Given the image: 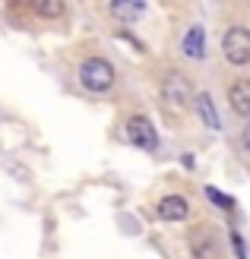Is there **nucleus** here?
<instances>
[{"instance_id":"obj_1","label":"nucleus","mask_w":250,"mask_h":259,"mask_svg":"<svg viewBox=\"0 0 250 259\" xmlns=\"http://www.w3.org/2000/svg\"><path fill=\"white\" fill-rule=\"evenodd\" d=\"M114 67L104 57H89L80 63V82L89 89V92H108L114 85Z\"/></svg>"},{"instance_id":"obj_2","label":"nucleus","mask_w":250,"mask_h":259,"mask_svg":"<svg viewBox=\"0 0 250 259\" xmlns=\"http://www.w3.org/2000/svg\"><path fill=\"white\" fill-rule=\"evenodd\" d=\"M193 101V89H190V82H187V76L184 73H168L165 79H162V105H165V111H174V114H181L184 108H187Z\"/></svg>"},{"instance_id":"obj_3","label":"nucleus","mask_w":250,"mask_h":259,"mask_svg":"<svg viewBox=\"0 0 250 259\" xmlns=\"http://www.w3.org/2000/svg\"><path fill=\"white\" fill-rule=\"evenodd\" d=\"M187 247L193 253V259H219L222 256V240L216 234L212 225H196L187 234Z\"/></svg>"},{"instance_id":"obj_4","label":"nucleus","mask_w":250,"mask_h":259,"mask_svg":"<svg viewBox=\"0 0 250 259\" xmlns=\"http://www.w3.org/2000/svg\"><path fill=\"white\" fill-rule=\"evenodd\" d=\"M222 54H225L228 63L234 67H247L250 63V29L244 25H231L222 38Z\"/></svg>"},{"instance_id":"obj_5","label":"nucleus","mask_w":250,"mask_h":259,"mask_svg":"<svg viewBox=\"0 0 250 259\" xmlns=\"http://www.w3.org/2000/svg\"><path fill=\"white\" fill-rule=\"evenodd\" d=\"M124 133H127V139L133 142V146H139L142 152H155V146H159V133H155L152 120H149V117H139V114L127 120Z\"/></svg>"},{"instance_id":"obj_6","label":"nucleus","mask_w":250,"mask_h":259,"mask_svg":"<svg viewBox=\"0 0 250 259\" xmlns=\"http://www.w3.org/2000/svg\"><path fill=\"white\" fill-rule=\"evenodd\" d=\"M155 212H159V218H165V222H184V218L190 215V202L184 199L181 193H168V196L159 199Z\"/></svg>"},{"instance_id":"obj_7","label":"nucleus","mask_w":250,"mask_h":259,"mask_svg":"<svg viewBox=\"0 0 250 259\" xmlns=\"http://www.w3.org/2000/svg\"><path fill=\"white\" fill-rule=\"evenodd\" d=\"M228 105H231L234 114L250 117V79H238L228 89Z\"/></svg>"},{"instance_id":"obj_8","label":"nucleus","mask_w":250,"mask_h":259,"mask_svg":"<svg viewBox=\"0 0 250 259\" xmlns=\"http://www.w3.org/2000/svg\"><path fill=\"white\" fill-rule=\"evenodd\" d=\"M184 57H190V60H203L206 57V32H203V25H190L187 38H184Z\"/></svg>"},{"instance_id":"obj_9","label":"nucleus","mask_w":250,"mask_h":259,"mask_svg":"<svg viewBox=\"0 0 250 259\" xmlns=\"http://www.w3.org/2000/svg\"><path fill=\"white\" fill-rule=\"evenodd\" d=\"M193 105H196V111H200V117L209 130H219V114H216V105H212V95L209 92L193 95Z\"/></svg>"},{"instance_id":"obj_10","label":"nucleus","mask_w":250,"mask_h":259,"mask_svg":"<svg viewBox=\"0 0 250 259\" xmlns=\"http://www.w3.org/2000/svg\"><path fill=\"white\" fill-rule=\"evenodd\" d=\"M111 13L121 19H136L146 13V4H111Z\"/></svg>"},{"instance_id":"obj_11","label":"nucleus","mask_w":250,"mask_h":259,"mask_svg":"<svg viewBox=\"0 0 250 259\" xmlns=\"http://www.w3.org/2000/svg\"><path fill=\"white\" fill-rule=\"evenodd\" d=\"M35 13L38 16H45V19H57V16H63V4L60 0H42V4H35Z\"/></svg>"},{"instance_id":"obj_12","label":"nucleus","mask_w":250,"mask_h":259,"mask_svg":"<svg viewBox=\"0 0 250 259\" xmlns=\"http://www.w3.org/2000/svg\"><path fill=\"white\" fill-rule=\"evenodd\" d=\"M206 196L212 199L219 209H231V205H234V199H231V196H225V193H219L216 187H206Z\"/></svg>"},{"instance_id":"obj_13","label":"nucleus","mask_w":250,"mask_h":259,"mask_svg":"<svg viewBox=\"0 0 250 259\" xmlns=\"http://www.w3.org/2000/svg\"><path fill=\"white\" fill-rule=\"evenodd\" d=\"M231 243H234V256H238V259H247V253H244V240H241L238 231H231Z\"/></svg>"},{"instance_id":"obj_14","label":"nucleus","mask_w":250,"mask_h":259,"mask_svg":"<svg viewBox=\"0 0 250 259\" xmlns=\"http://www.w3.org/2000/svg\"><path fill=\"white\" fill-rule=\"evenodd\" d=\"M241 146H244V152L250 155V123H247V126L241 130Z\"/></svg>"}]
</instances>
